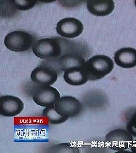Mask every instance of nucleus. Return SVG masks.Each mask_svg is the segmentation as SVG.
<instances>
[{"instance_id": "f257e3e1", "label": "nucleus", "mask_w": 136, "mask_h": 153, "mask_svg": "<svg viewBox=\"0 0 136 153\" xmlns=\"http://www.w3.org/2000/svg\"><path fill=\"white\" fill-rule=\"evenodd\" d=\"M114 67V62L110 57L99 54L94 56L86 61L84 69L88 80L96 81L110 74Z\"/></svg>"}, {"instance_id": "f03ea898", "label": "nucleus", "mask_w": 136, "mask_h": 153, "mask_svg": "<svg viewBox=\"0 0 136 153\" xmlns=\"http://www.w3.org/2000/svg\"><path fill=\"white\" fill-rule=\"evenodd\" d=\"M32 52L36 57L44 60H55L61 57L62 45L60 40L53 38H44L35 41Z\"/></svg>"}, {"instance_id": "7ed1b4c3", "label": "nucleus", "mask_w": 136, "mask_h": 153, "mask_svg": "<svg viewBox=\"0 0 136 153\" xmlns=\"http://www.w3.org/2000/svg\"><path fill=\"white\" fill-rule=\"evenodd\" d=\"M34 37L24 30H14L8 33L4 39L5 47L14 52L27 51L32 46Z\"/></svg>"}, {"instance_id": "20e7f679", "label": "nucleus", "mask_w": 136, "mask_h": 153, "mask_svg": "<svg viewBox=\"0 0 136 153\" xmlns=\"http://www.w3.org/2000/svg\"><path fill=\"white\" fill-rule=\"evenodd\" d=\"M132 136L126 130L116 128L107 134L105 141L109 148L121 152L130 148L134 141Z\"/></svg>"}, {"instance_id": "39448f33", "label": "nucleus", "mask_w": 136, "mask_h": 153, "mask_svg": "<svg viewBox=\"0 0 136 153\" xmlns=\"http://www.w3.org/2000/svg\"><path fill=\"white\" fill-rule=\"evenodd\" d=\"M60 94L54 87L38 85L33 90L32 98L35 104L40 106H53L60 98Z\"/></svg>"}, {"instance_id": "423d86ee", "label": "nucleus", "mask_w": 136, "mask_h": 153, "mask_svg": "<svg viewBox=\"0 0 136 153\" xmlns=\"http://www.w3.org/2000/svg\"><path fill=\"white\" fill-rule=\"evenodd\" d=\"M55 109L61 115L67 118L78 116L82 112V104L74 97H61L54 105Z\"/></svg>"}, {"instance_id": "0eeeda50", "label": "nucleus", "mask_w": 136, "mask_h": 153, "mask_svg": "<svg viewBox=\"0 0 136 153\" xmlns=\"http://www.w3.org/2000/svg\"><path fill=\"white\" fill-rule=\"evenodd\" d=\"M56 31L62 37L74 39L82 33L84 25L80 20L76 18H65L57 22Z\"/></svg>"}, {"instance_id": "6e6552de", "label": "nucleus", "mask_w": 136, "mask_h": 153, "mask_svg": "<svg viewBox=\"0 0 136 153\" xmlns=\"http://www.w3.org/2000/svg\"><path fill=\"white\" fill-rule=\"evenodd\" d=\"M56 69L49 65H41L34 68L30 74V79L38 85L51 86L57 81Z\"/></svg>"}, {"instance_id": "1a4fd4ad", "label": "nucleus", "mask_w": 136, "mask_h": 153, "mask_svg": "<svg viewBox=\"0 0 136 153\" xmlns=\"http://www.w3.org/2000/svg\"><path fill=\"white\" fill-rule=\"evenodd\" d=\"M24 108L23 101L17 97L3 95L0 97V115L5 117L17 116Z\"/></svg>"}, {"instance_id": "9d476101", "label": "nucleus", "mask_w": 136, "mask_h": 153, "mask_svg": "<svg viewBox=\"0 0 136 153\" xmlns=\"http://www.w3.org/2000/svg\"><path fill=\"white\" fill-rule=\"evenodd\" d=\"M115 62L124 68H132L136 66V49L124 47L116 51L114 56Z\"/></svg>"}, {"instance_id": "9b49d317", "label": "nucleus", "mask_w": 136, "mask_h": 153, "mask_svg": "<svg viewBox=\"0 0 136 153\" xmlns=\"http://www.w3.org/2000/svg\"><path fill=\"white\" fill-rule=\"evenodd\" d=\"M115 4L112 0H94L87 1V8L92 15L104 17L111 14L114 9Z\"/></svg>"}, {"instance_id": "f8f14e48", "label": "nucleus", "mask_w": 136, "mask_h": 153, "mask_svg": "<svg viewBox=\"0 0 136 153\" xmlns=\"http://www.w3.org/2000/svg\"><path fill=\"white\" fill-rule=\"evenodd\" d=\"M85 60L82 56L75 53H70L60 57L58 62L59 68L65 72L69 69L82 67L84 66Z\"/></svg>"}, {"instance_id": "ddd939ff", "label": "nucleus", "mask_w": 136, "mask_h": 153, "mask_svg": "<svg viewBox=\"0 0 136 153\" xmlns=\"http://www.w3.org/2000/svg\"><path fill=\"white\" fill-rule=\"evenodd\" d=\"M84 67V66L64 72L63 79L65 82L73 86H80L86 83L89 80L85 74Z\"/></svg>"}, {"instance_id": "4468645a", "label": "nucleus", "mask_w": 136, "mask_h": 153, "mask_svg": "<svg viewBox=\"0 0 136 153\" xmlns=\"http://www.w3.org/2000/svg\"><path fill=\"white\" fill-rule=\"evenodd\" d=\"M43 115L49 123L53 125L63 123L68 119L58 113L55 109L54 106L45 107L43 111Z\"/></svg>"}, {"instance_id": "2eb2a0df", "label": "nucleus", "mask_w": 136, "mask_h": 153, "mask_svg": "<svg viewBox=\"0 0 136 153\" xmlns=\"http://www.w3.org/2000/svg\"><path fill=\"white\" fill-rule=\"evenodd\" d=\"M126 126L127 130L136 137V108L132 109L126 115Z\"/></svg>"}, {"instance_id": "dca6fc26", "label": "nucleus", "mask_w": 136, "mask_h": 153, "mask_svg": "<svg viewBox=\"0 0 136 153\" xmlns=\"http://www.w3.org/2000/svg\"><path fill=\"white\" fill-rule=\"evenodd\" d=\"M13 7L17 10H29L34 7L37 3V1H11Z\"/></svg>"}, {"instance_id": "f3484780", "label": "nucleus", "mask_w": 136, "mask_h": 153, "mask_svg": "<svg viewBox=\"0 0 136 153\" xmlns=\"http://www.w3.org/2000/svg\"><path fill=\"white\" fill-rule=\"evenodd\" d=\"M130 149L132 152L136 153V140L133 141V143L131 145Z\"/></svg>"}, {"instance_id": "a211bd4d", "label": "nucleus", "mask_w": 136, "mask_h": 153, "mask_svg": "<svg viewBox=\"0 0 136 153\" xmlns=\"http://www.w3.org/2000/svg\"><path fill=\"white\" fill-rule=\"evenodd\" d=\"M135 6L136 7V0L135 1Z\"/></svg>"}]
</instances>
